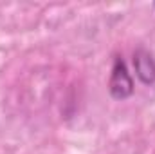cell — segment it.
Listing matches in <instances>:
<instances>
[{
	"mask_svg": "<svg viewBox=\"0 0 155 154\" xmlns=\"http://www.w3.org/2000/svg\"><path fill=\"white\" fill-rule=\"evenodd\" d=\"M108 93L114 100H126L134 94V78L128 73V67L123 56L114 58L112 73L108 80Z\"/></svg>",
	"mask_w": 155,
	"mask_h": 154,
	"instance_id": "6da1fadb",
	"label": "cell"
},
{
	"mask_svg": "<svg viewBox=\"0 0 155 154\" xmlns=\"http://www.w3.org/2000/svg\"><path fill=\"white\" fill-rule=\"evenodd\" d=\"M153 7H155V4H153Z\"/></svg>",
	"mask_w": 155,
	"mask_h": 154,
	"instance_id": "3957f363",
	"label": "cell"
},
{
	"mask_svg": "<svg viewBox=\"0 0 155 154\" xmlns=\"http://www.w3.org/2000/svg\"><path fill=\"white\" fill-rule=\"evenodd\" d=\"M134 67H135L137 78L144 85L155 83V58L150 51H146L144 47L135 49L134 51Z\"/></svg>",
	"mask_w": 155,
	"mask_h": 154,
	"instance_id": "7a4b0ae2",
	"label": "cell"
}]
</instances>
